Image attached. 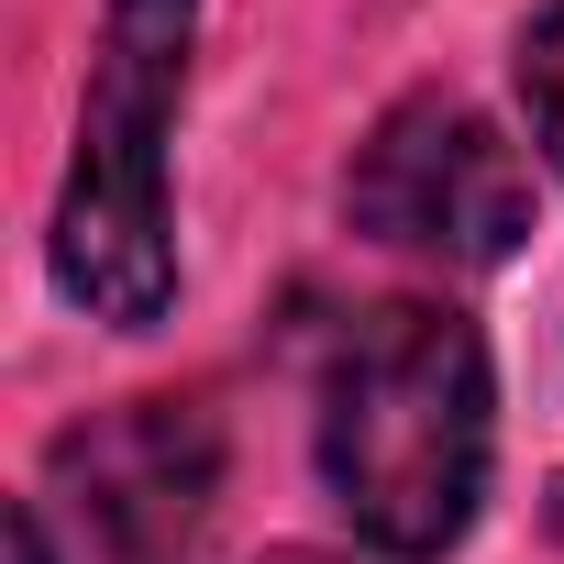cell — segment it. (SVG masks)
Here are the masks:
<instances>
[{
	"mask_svg": "<svg viewBox=\"0 0 564 564\" xmlns=\"http://www.w3.org/2000/svg\"><path fill=\"white\" fill-rule=\"evenodd\" d=\"M487 410H498V388H487L476 322H454L432 300L366 311L322 388V476H333L344 520L399 564L443 553L487 498V432H498Z\"/></svg>",
	"mask_w": 564,
	"mask_h": 564,
	"instance_id": "obj_1",
	"label": "cell"
},
{
	"mask_svg": "<svg viewBox=\"0 0 564 564\" xmlns=\"http://www.w3.org/2000/svg\"><path fill=\"white\" fill-rule=\"evenodd\" d=\"M188 34H199V0H111L78 89V155L56 188V289L111 333H144L177 300L166 133L188 100Z\"/></svg>",
	"mask_w": 564,
	"mask_h": 564,
	"instance_id": "obj_2",
	"label": "cell"
},
{
	"mask_svg": "<svg viewBox=\"0 0 564 564\" xmlns=\"http://www.w3.org/2000/svg\"><path fill=\"white\" fill-rule=\"evenodd\" d=\"M355 232L399 243V254H443V265H498L531 232V166L498 122H476L465 100H399L344 177Z\"/></svg>",
	"mask_w": 564,
	"mask_h": 564,
	"instance_id": "obj_3",
	"label": "cell"
},
{
	"mask_svg": "<svg viewBox=\"0 0 564 564\" xmlns=\"http://www.w3.org/2000/svg\"><path fill=\"white\" fill-rule=\"evenodd\" d=\"M56 487L100 531L111 564H177L188 531L210 520L221 432L188 399H122V410H100V421H78L56 443Z\"/></svg>",
	"mask_w": 564,
	"mask_h": 564,
	"instance_id": "obj_4",
	"label": "cell"
},
{
	"mask_svg": "<svg viewBox=\"0 0 564 564\" xmlns=\"http://www.w3.org/2000/svg\"><path fill=\"white\" fill-rule=\"evenodd\" d=\"M520 111H531V144L564 166V0L520 34Z\"/></svg>",
	"mask_w": 564,
	"mask_h": 564,
	"instance_id": "obj_5",
	"label": "cell"
},
{
	"mask_svg": "<svg viewBox=\"0 0 564 564\" xmlns=\"http://www.w3.org/2000/svg\"><path fill=\"white\" fill-rule=\"evenodd\" d=\"M12 553H23V564H56V553H45V509H12Z\"/></svg>",
	"mask_w": 564,
	"mask_h": 564,
	"instance_id": "obj_6",
	"label": "cell"
},
{
	"mask_svg": "<svg viewBox=\"0 0 564 564\" xmlns=\"http://www.w3.org/2000/svg\"><path fill=\"white\" fill-rule=\"evenodd\" d=\"M265 564H333V553H265Z\"/></svg>",
	"mask_w": 564,
	"mask_h": 564,
	"instance_id": "obj_7",
	"label": "cell"
}]
</instances>
